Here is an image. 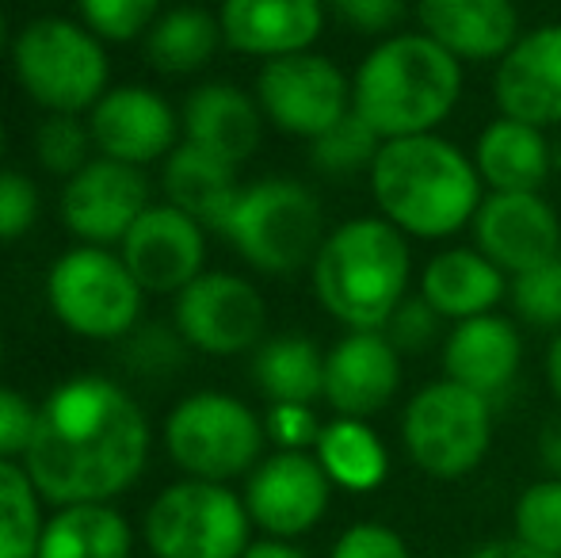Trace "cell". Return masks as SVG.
Here are the masks:
<instances>
[{
    "label": "cell",
    "instance_id": "obj_9",
    "mask_svg": "<svg viewBox=\"0 0 561 558\" xmlns=\"http://www.w3.org/2000/svg\"><path fill=\"white\" fill-rule=\"evenodd\" d=\"M146 291L118 249L73 246L46 269V306L81 341H126L141 326Z\"/></svg>",
    "mask_w": 561,
    "mask_h": 558
},
{
    "label": "cell",
    "instance_id": "obj_38",
    "mask_svg": "<svg viewBox=\"0 0 561 558\" xmlns=\"http://www.w3.org/2000/svg\"><path fill=\"white\" fill-rule=\"evenodd\" d=\"M325 8L329 20L370 43L398 35L413 20V0H325Z\"/></svg>",
    "mask_w": 561,
    "mask_h": 558
},
{
    "label": "cell",
    "instance_id": "obj_10",
    "mask_svg": "<svg viewBox=\"0 0 561 558\" xmlns=\"http://www.w3.org/2000/svg\"><path fill=\"white\" fill-rule=\"evenodd\" d=\"M141 532L153 558H241L252 516L233 486L180 478L149 501Z\"/></svg>",
    "mask_w": 561,
    "mask_h": 558
},
{
    "label": "cell",
    "instance_id": "obj_44",
    "mask_svg": "<svg viewBox=\"0 0 561 558\" xmlns=\"http://www.w3.org/2000/svg\"><path fill=\"white\" fill-rule=\"evenodd\" d=\"M535 455H539L542 475L561 478V410L542 421L539 440H535Z\"/></svg>",
    "mask_w": 561,
    "mask_h": 558
},
{
    "label": "cell",
    "instance_id": "obj_20",
    "mask_svg": "<svg viewBox=\"0 0 561 558\" xmlns=\"http://www.w3.org/2000/svg\"><path fill=\"white\" fill-rule=\"evenodd\" d=\"M524 326L501 310L458 321V326L447 329L444 344H439L444 379L489 398L493 406L516 387L519 372H524Z\"/></svg>",
    "mask_w": 561,
    "mask_h": 558
},
{
    "label": "cell",
    "instance_id": "obj_28",
    "mask_svg": "<svg viewBox=\"0 0 561 558\" xmlns=\"http://www.w3.org/2000/svg\"><path fill=\"white\" fill-rule=\"evenodd\" d=\"M313 459L333 490L344 493H375L390 478V447L375 424L359 418H329L313 444Z\"/></svg>",
    "mask_w": 561,
    "mask_h": 558
},
{
    "label": "cell",
    "instance_id": "obj_42",
    "mask_svg": "<svg viewBox=\"0 0 561 558\" xmlns=\"http://www.w3.org/2000/svg\"><path fill=\"white\" fill-rule=\"evenodd\" d=\"M329 558H413V547L405 544L398 528L382 521H355L333 539Z\"/></svg>",
    "mask_w": 561,
    "mask_h": 558
},
{
    "label": "cell",
    "instance_id": "obj_48",
    "mask_svg": "<svg viewBox=\"0 0 561 558\" xmlns=\"http://www.w3.org/2000/svg\"><path fill=\"white\" fill-rule=\"evenodd\" d=\"M12 31H8V15L0 12V50H12Z\"/></svg>",
    "mask_w": 561,
    "mask_h": 558
},
{
    "label": "cell",
    "instance_id": "obj_31",
    "mask_svg": "<svg viewBox=\"0 0 561 558\" xmlns=\"http://www.w3.org/2000/svg\"><path fill=\"white\" fill-rule=\"evenodd\" d=\"M43 493L35 490L27 467L0 459V558H35L43 539Z\"/></svg>",
    "mask_w": 561,
    "mask_h": 558
},
{
    "label": "cell",
    "instance_id": "obj_19",
    "mask_svg": "<svg viewBox=\"0 0 561 558\" xmlns=\"http://www.w3.org/2000/svg\"><path fill=\"white\" fill-rule=\"evenodd\" d=\"M496 115L561 130V23H535L493 66Z\"/></svg>",
    "mask_w": 561,
    "mask_h": 558
},
{
    "label": "cell",
    "instance_id": "obj_35",
    "mask_svg": "<svg viewBox=\"0 0 561 558\" xmlns=\"http://www.w3.org/2000/svg\"><path fill=\"white\" fill-rule=\"evenodd\" d=\"M35 157L50 176H77L96 157L89 119H81V115H46L35 130Z\"/></svg>",
    "mask_w": 561,
    "mask_h": 558
},
{
    "label": "cell",
    "instance_id": "obj_13",
    "mask_svg": "<svg viewBox=\"0 0 561 558\" xmlns=\"http://www.w3.org/2000/svg\"><path fill=\"white\" fill-rule=\"evenodd\" d=\"M241 498L252 528L275 539H302L325 521L333 505V482L313 452H272L244 478Z\"/></svg>",
    "mask_w": 561,
    "mask_h": 558
},
{
    "label": "cell",
    "instance_id": "obj_26",
    "mask_svg": "<svg viewBox=\"0 0 561 558\" xmlns=\"http://www.w3.org/2000/svg\"><path fill=\"white\" fill-rule=\"evenodd\" d=\"M237 172H241L237 164L192 146V141H180L161 161L164 203H172V207L199 218L207 230H218L226 210L233 207L237 192H241V176H237Z\"/></svg>",
    "mask_w": 561,
    "mask_h": 558
},
{
    "label": "cell",
    "instance_id": "obj_17",
    "mask_svg": "<svg viewBox=\"0 0 561 558\" xmlns=\"http://www.w3.org/2000/svg\"><path fill=\"white\" fill-rule=\"evenodd\" d=\"M405 383V356L382 329H344L325 349V395L333 418L370 421L390 410Z\"/></svg>",
    "mask_w": 561,
    "mask_h": 558
},
{
    "label": "cell",
    "instance_id": "obj_41",
    "mask_svg": "<svg viewBox=\"0 0 561 558\" xmlns=\"http://www.w3.org/2000/svg\"><path fill=\"white\" fill-rule=\"evenodd\" d=\"M321 429H325V421L306 402H272L264 413L267 444L275 452H313Z\"/></svg>",
    "mask_w": 561,
    "mask_h": 558
},
{
    "label": "cell",
    "instance_id": "obj_21",
    "mask_svg": "<svg viewBox=\"0 0 561 558\" xmlns=\"http://www.w3.org/2000/svg\"><path fill=\"white\" fill-rule=\"evenodd\" d=\"M218 27L226 50L264 66L272 58L318 50V38L329 27V8L325 0H222Z\"/></svg>",
    "mask_w": 561,
    "mask_h": 558
},
{
    "label": "cell",
    "instance_id": "obj_34",
    "mask_svg": "<svg viewBox=\"0 0 561 558\" xmlns=\"http://www.w3.org/2000/svg\"><path fill=\"white\" fill-rule=\"evenodd\" d=\"M508 310L524 329H561V257L508 280Z\"/></svg>",
    "mask_w": 561,
    "mask_h": 558
},
{
    "label": "cell",
    "instance_id": "obj_43",
    "mask_svg": "<svg viewBox=\"0 0 561 558\" xmlns=\"http://www.w3.org/2000/svg\"><path fill=\"white\" fill-rule=\"evenodd\" d=\"M38 429V402H31L23 390L0 383V459L23 463L31 440Z\"/></svg>",
    "mask_w": 561,
    "mask_h": 558
},
{
    "label": "cell",
    "instance_id": "obj_24",
    "mask_svg": "<svg viewBox=\"0 0 561 558\" xmlns=\"http://www.w3.org/2000/svg\"><path fill=\"white\" fill-rule=\"evenodd\" d=\"M180 127H184V141L241 169L260 149L267 123L252 92L237 89L233 81H207L187 92L180 107Z\"/></svg>",
    "mask_w": 561,
    "mask_h": 558
},
{
    "label": "cell",
    "instance_id": "obj_36",
    "mask_svg": "<svg viewBox=\"0 0 561 558\" xmlns=\"http://www.w3.org/2000/svg\"><path fill=\"white\" fill-rule=\"evenodd\" d=\"M187 356H192V349L172 321H141L123 341L126 367L141 379H169V375L184 372Z\"/></svg>",
    "mask_w": 561,
    "mask_h": 558
},
{
    "label": "cell",
    "instance_id": "obj_22",
    "mask_svg": "<svg viewBox=\"0 0 561 558\" xmlns=\"http://www.w3.org/2000/svg\"><path fill=\"white\" fill-rule=\"evenodd\" d=\"M413 23L462 66H496L524 35L516 0H413Z\"/></svg>",
    "mask_w": 561,
    "mask_h": 558
},
{
    "label": "cell",
    "instance_id": "obj_46",
    "mask_svg": "<svg viewBox=\"0 0 561 558\" xmlns=\"http://www.w3.org/2000/svg\"><path fill=\"white\" fill-rule=\"evenodd\" d=\"M241 558H310L306 547H298V539H275V536H260L249 544V551Z\"/></svg>",
    "mask_w": 561,
    "mask_h": 558
},
{
    "label": "cell",
    "instance_id": "obj_49",
    "mask_svg": "<svg viewBox=\"0 0 561 558\" xmlns=\"http://www.w3.org/2000/svg\"><path fill=\"white\" fill-rule=\"evenodd\" d=\"M4 149H8V130H4V123H0V157H4Z\"/></svg>",
    "mask_w": 561,
    "mask_h": 558
},
{
    "label": "cell",
    "instance_id": "obj_33",
    "mask_svg": "<svg viewBox=\"0 0 561 558\" xmlns=\"http://www.w3.org/2000/svg\"><path fill=\"white\" fill-rule=\"evenodd\" d=\"M512 536L561 558V478H535L512 505Z\"/></svg>",
    "mask_w": 561,
    "mask_h": 558
},
{
    "label": "cell",
    "instance_id": "obj_25",
    "mask_svg": "<svg viewBox=\"0 0 561 558\" xmlns=\"http://www.w3.org/2000/svg\"><path fill=\"white\" fill-rule=\"evenodd\" d=\"M485 192H542L558 172L554 138L531 123L493 115L470 146Z\"/></svg>",
    "mask_w": 561,
    "mask_h": 558
},
{
    "label": "cell",
    "instance_id": "obj_37",
    "mask_svg": "<svg viewBox=\"0 0 561 558\" xmlns=\"http://www.w3.org/2000/svg\"><path fill=\"white\" fill-rule=\"evenodd\" d=\"M77 15L104 43H134L149 35L161 0H77Z\"/></svg>",
    "mask_w": 561,
    "mask_h": 558
},
{
    "label": "cell",
    "instance_id": "obj_14",
    "mask_svg": "<svg viewBox=\"0 0 561 558\" xmlns=\"http://www.w3.org/2000/svg\"><path fill=\"white\" fill-rule=\"evenodd\" d=\"M153 203H149L146 169L112 161V157L96 153L77 176L61 180V223L81 246L118 249L126 234H130V226Z\"/></svg>",
    "mask_w": 561,
    "mask_h": 558
},
{
    "label": "cell",
    "instance_id": "obj_4",
    "mask_svg": "<svg viewBox=\"0 0 561 558\" xmlns=\"http://www.w3.org/2000/svg\"><path fill=\"white\" fill-rule=\"evenodd\" d=\"M413 246L382 215H355L325 234L310 291L340 329H382L413 295Z\"/></svg>",
    "mask_w": 561,
    "mask_h": 558
},
{
    "label": "cell",
    "instance_id": "obj_50",
    "mask_svg": "<svg viewBox=\"0 0 561 558\" xmlns=\"http://www.w3.org/2000/svg\"><path fill=\"white\" fill-rule=\"evenodd\" d=\"M0 364H4V329H0Z\"/></svg>",
    "mask_w": 561,
    "mask_h": 558
},
{
    "label": "cell",
    "instance_id": "obj_47",
    "mask_svg": "<svg viewBox=\"0 0 561 558\" xmlns=\"http://www.w3.org/2000/svg\"><path fill=\"white\" fill-rule=\"evenodd\" d=\"M542 383H547L550 398H554L558 410H561V329L550 333L547 352H542Z\"/></svg>",
    "mask_w": 561,
    "mask_h": 558
},
{
    "label": "cell",
    "instance_id": "obj_16",
    "mask_svg": "<svg viewBox=\"0 0 561 558\" xmlns=\"http://www.w3.org/2000/svg\"><path fill=\"white\" fill-rule=\"evenodd\" d=\"M470 238L512 280L561 257V218L542 192H485Z\"/></svg>",
    "mask_w": 561,
    "mask_h": 558
},
{
    "label": "cell",
    "instance_id": "obj_29",
    "mask_svg": "<svg viewBox=\"0 0 561 558\" xmlns=\"http://www.w3.org/2000/svg\"><path fill=\"white\" fill-rule=\"evenodd\" d=\"M252 383L272 402H321L325 395V349L302 333L267 337L252 352Z\"/></svg>",
    "mask_w": 561,
    "mask_h": 558
},
{
    "label": "cell",
    "instance_id": "obj_2",
    "mask_svg": "<svg viewBox=\"0 0 561 558\" xmlns=\"http://www.w3.org/2000/svg\"><path fill=\"white\" fill-rule=\"evenodd\" d=\"M375 215H382L409 241H450L470 230L485 184L470 149L444 135L382 141L367 172Z\"/></svg>",
    "mask_w": 561,
    "mask_h": 558
},
{
    "label": "cell",
    "instance_id": "obj_3",
    "mask_svg": "<svg viewBox=\"0 0 561 558\" xmlns=\"http://www.w3.org/2000/svg\"><path fill=\"white\" fill-rule=\"evenodd\" d=\"M466 92V66L424 31L370 43L352 69V112L382 141L439 135Z\"/></svg>",
    "mask_w": 561,
    "mask_h": 558
},
{
    "label": "cell",
    "instance_id": "obj_40",
    "mask_svg": "<svg viewBox=\"0 0 561 558\" xmlns=\"http://www.w3.org/2000/svg\"><path fill=\"white\" fill-rule=\"evenodd\" d=\"M43 215V195L38 184L20 169H0V246L35 230Z\"/></svg>",
    "mask_w": 561,
    "mask_h": 558
},
{
    "label": "cell",
    "instance_id": "obj_7",
    "mask_svg": "<svg viewBox=\"0 0 561 558\" xmlns=\"http://www.w3.org/2000/svg\"><path fill=\"white\" fill-rule=\"evenodd\" d=\"M496 406L450 379H432L401 410V447L424 478L458 482L493 452Z\"/></svg>",
    "mask_w": 561,
    "mask_h": 558
},
{
    "label": "cell",
    "instance_id": "obj_32",
    "mask_svg": "<svg viewBox=\"0 0 561 558\" xmlns=\"http://www.w3.org/2000/svg\"><path fill=\"white\" fill-rule=\"evenodd\" d=\"M378 149H382V138L352 112V115H344L336 127H329L321 138L310 141V169L325 180L367 176Z\"/></svg>",
    "mask_w": 561,
    "mask_h": 558
},
{
    "label": "cell",
    "instance_id": "obj_12",
    "mask_svg": "<svg viewBox=\"0 0 561 558\" xmlns=\"http://www.w3.org/2000/svg\"><path fill=\"white\" fill-rule=\"evenodd\" d=\"M267 303L249 276L207 269L187 283L172 306V326L192 352L203 356H241L267 341Z\"/></svg>",
    "mask_w": 561,
    "mask_h": 558
},
{
    "label": "cell",
    "instance_id": "obj_1",
    "mask_svg": "<svg viewBox=\"0 0 561 558\" xmlns=\"http://www.w3.org/2000/svg\"><path fill=\"white\" fill-rule=\"evenodd\" d=\"M146 410L107 375H73L38 402V429L23 467L46 505L115 501L149 463Z\"/></svg>",
    "mask_w": 561,
    "mask_h": 558
},
{
    "label": "cell",
    "instance_id": "obj_6",
    "mask_svg": "<svg viewBox=\"0 0 561 558\" xmlns=\"http://www.w3.org/2000/svg\"><path fill=\"white\" fill-rule=\"evenodd\" d=\"M8 58L23 96L46 115H89L112 89L107 43L81 20L38 15L15 31Z\"/></svg>",
    "mask_w": 561,
    "mask_h": 558
},
{
    "label": "cell",
    "instance_id": "obj_18",
    "mask_svg": "<svg viewBox=\"0 0 561 558\" xmlns=\"http://www.w3.org/2000/svg\"><path fill=\"white\" fill-rule=\"evenodd\" d=\"M84 119L96 153L134 169L164 161L184 141L180 112L146 84H112Z\"/></svg>",
    "mask_w": 561,
    "mask_h": 558
},
{
    "label": "cell",
    "instance_id": "obj_8",
    "mask_svg": "<svg viewBox=\"0 0 561 558\" xmlns=\"http://www.w3.org/2000/svg\"><path fill=\"white\" fill-rule=\"evenodd\" d=\"M161 440L184 478L222 486L249 478L267 447L264 418L226 390H192L180 398L161 424Z\"/></svg>",
    "mask_w": 561,
    "mask_h": 558
},
{
    "label": "cell",
    "instance_id": "obj_30",
    "mask_svg": "<svg viewBox=\"0 0 561 558\" xmlns=\"http://www.w3.org/2000/svg\"><path fill=\"white\" fill-rule=\"evenodd\" d=\"M222 27L218 12L195 4H180L157 15V23L146 35V58L164 77H192L215 61L222 50Z\"/></svg>",
    "mask_w": 561,
    "mask_h": 558
},
{
    "label": "cell",
    "instance_id": "obj_23",
    "mask_svg": "<svg viewBox=\"0 0 561 558\" xmlns=\"http://www.w3.org/2000/svg\"><path fill=\"white\" fill-rule=\"evenodd\" d=\"M416 295L447 321L481 318L508 303V276L478 246H444L416 272Z\"/></svg>",
    "mask_w": 561,
    "mask_h": 558
},
{
    "label": "cell",
    "instance_id": "obj_11",
    "mask_svg": "<svg viewBox=\"0 0 561 558\" xmlns=\"http://www.w3.org/2000/svg\"><path fill=\"white\" fill-rule=\"evenodd\" d=\"M252 96H256L267 127L287 138H302L310 146L344 115H352V73H344L321 50L287 54V58H272L256 69Z\"/></svg>",
    "mask_w": 561,
    "mask_h": 558
},
{
    "label": "cell",
    "instance_id": "obj_27",
    "mask_svg": "<svg viewBox=\"0 0 561 558\" xmlns=\"http://www.w3.org/2000/svg\"><path fill=\"white\" fill-rule=\"evenodd\" d=\"M130 521L112 501L61 505L46 516L35 558H130Z\"/></svg>",
    "mask_w": 561,
    "mask_h": 558
},
{
    "label": "cell",
    "instance_id": "obj_15",
    "mask_svg": "<svg viewBox=\"0 0 561 558\" xmlns=\"http://www.w3.org/2000/svg\"><path fill=\"white\" fill-rule=\"evenodd\" d=\"M207 226L172 203H153L118 246L130 276L146 295L176 298L207 272Z\"/></svg>",
    "mask_w": 561,
    "mask_h": 558
},
{
    "label": "cell",
    "instance_id": "obj_45",
    "mask_svg": "<svg viewBox=\"0 0 561 558\" xmlns=\"http://www.w3.org/2000/svg\"><path fill=\"white\" fill-rule=\"evenodd\" d=\"M470 558H558V555H547V551H539V547L519 544L516 536H501V539L481 544Z\"/></svg>",
    "mask_w": 561,
    "mask_h": 558
},
{
    "label": "cell",
    "instance_id": "obj_39",
    "mask_svg": "<svg viewBox=\"0 0 561 558\" xmlns=\"http://www.w3.org/2000/svg\"><path fill=\"white\" fill-rule=\"evenodd\" d=\"M447 321L424 303L421 295H409L398 310L390 314V321L382 326V333L390 337V344L401 352V356H424V352L439 349L447 337Z\"/></svg>",
    "mask_w": 561,
    "mask_h": 558
},
{
    "label": "cell",
    "instance_id": "obj_5",
    "mask_svg": "<svg viewBox=\"0 0 561 558\" xmlns=\"http://www.w3.org/2000/svg\"><path fill=\"white\" fill-rule=\"evenodd\" d=\"M215 234H222L252 272L287 280L310 272L329 230L325 207L306 180L260 176L241 184Z\"/></svg>",
    "mask_w": 561,
    "mask_h": 558
}]
</instances>
